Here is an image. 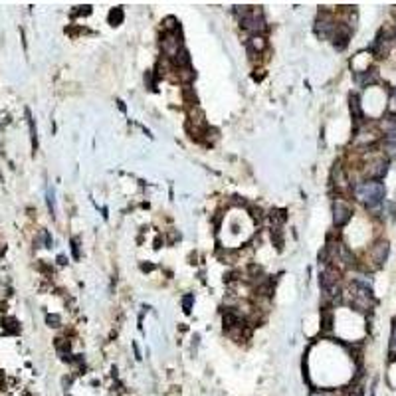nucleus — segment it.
Instances as JSON below:
<instances>
[{
	"mask_svg": "<svg viewBox=\"0 0 396 396\" xmlns=\"http://www.w3.org/2000/svg\"><path fill=\"white\" fill-rule=\"evenodd\" d=\"M355 196L369 210H377L382 204V198H384V185L378 182V180L360 182L358 187H355Z\"/></svg>",
	"mask_w": 396,
	"mask_h": 396,
	"instance_id": "f257e3e1",
	"label": "nucleus"
},
{
	"mask_svg": "<svg viewBox=\"0 0 396 396\" xmlns=\"http://www.w3.org/2000/svg\"><path fill=\"white\" fill-rule=\"evenodd\" d=\"M351 216H353V210H351V206L347 202H343V200H335L333 202V222H335L337 228H343L351 220Z\"/></svg>",
	"mask_w": 396,
	"mask_h": 396,
	"instance_id": "f03ea898",
	"label": "nucleus"
},
{
	"mask_svg": "<svg viewBox=\"0 0 396 396\" xmlns=\"http://www.w3.org/2000/svg\"><path fill=\"white\" fill-rule=\"evenodd\" d=\"M161 48L167 57H176V54L182 50L180 40L176 38V32H165V36L161 38Z\"/></svg>",
	"mask_w": 396,
	"mask_h": 396,
	"instance_id": "7ed1b4c3",
	"label": "nucleus"
},
{
	"mask_svg": "<svg viewBox=\"0 0 396 396\" xmlns=\"http://www.w3.org/2000/svg\"><path fill=\"white\" fill-rule=\"evenodd\" d=\"M333 44L337 50H345L347 44H349V38H351V30L345 28V26H337L335 28V32H333Z\"/></svg>",
	"mask_w": 396,
	"mask_h": 396,
	"instance_id": "20e7f679",
	"label": "nucleus"
},
{
	"mask_svg": "<svg viewBox=\"0 0 396 396\" xmlns=\"http://www.w3.org/2000/svg\"><path fill=\"white\" fill-rule=\"evenodd\" d=\"M388 172V163L386 161H375L373 165H369V169H367V176L371 178V180H380V178H384V174Z\"/></svg>",
	"mask_w": 396,
	"mask_h": 396,
	"instance_id": "39448f33",
	"label": "nucleus"
},
{
	"mask_svg": "<svg viewBox=\"0 0 396 396\" xmlns=\"http://www.w3.org/2000/svg\"><path fill=\"white\" fill-rule=\"evenodd\" d=\"M371 256H373V260H375L377 265H382V264L386 262V258H388V242H378V244H375Z\"/></svg>",
	"mask_w": 396,
	"mask_h": 396,
	"instance_id": "423d86ee",
	"label": "nucleus"
},
{
	"mask_svg": "<svg viewBox=\"0 0 396 396\" xmlns=\"http://www.w3.org/2000/svg\"><path fill=\"white\" fill-rule=\"evenodd\" d=\"M264 48H265V40H264L262 36H254V38L248 42V50H250V52H254V50H256V52H262Z\"/></svg>",
	"mask_w": 396,
	"mask_h": 396,
	"instance_id": "0eeeda50",
	"label": "nucleus"
},
{
	"mask_svg": "<svg viewBox=\"0 0 396 396\" xmlns=\"http://www.w3.org/2000/svg\"><path fill=\"white\" fill-rule=\"evenodd\" d=\"M351 113H353L355 121H360V117H362V113H360V103H358V97H357L355 94L351 95Z\"/></svg>",
	"mask_w": 396,
	"mask_h": 396,
	"instance_id": "6e6552de",
	"label": "nucleus"
},
{
	"mask_svg": "<svg viewBox=\"0 0 396 396\" xmlns=\"http://www.w3.org/2000/svg\"><path fill=\"white\" fill-rule=\"evenodd\" d=\"M121 20H123V10H121V8H113L109 12V24L111 26H119Z\"/></svg>",
	"mask_w": 396,
	"mask_h": 396,
	"instance_id": "1a4fd4ad",
	"label": "nucleus"
},
{
	"mask_svg": "<svg viewBox=\"0 0 396 396\" xmlns=\"http://www.w3.org/2000/svg\"><path fill=\"white\" fill-rule=\"evenodd\" d=\"M28 113V123H30V133H32V147H34V151L38 149V137H36V125H34V119L30 117V111H26Z\"/></svg>",
	"mask_w": 396,
	"mask_h": 396,
	"instance_id": "9d476101",
	"label": "nucleus"
},
{
	"mask_svg": "<svg viewBox=\"0 0 396 396\" xmlns=\"http://www.w3.org/2000/svg\"><path fill=\"white\" fill-rule=\"evenodd\" d=\"M271 222L283 224V222H285V212H283V210H276V212H271Z\"/></svg>",
	"mask_w": 396,
	"mask_h": 396,
	"instance_id": "9b49d317",
	"label": "nucleus"
},
{
	"mask_svg": "<svg viewBox=\"0 0 396 396\" xmlns=\"http://www.w3.org/2000/svg\"><path fill=\"white\" fill-rule=\"evenodd\" d=\"M192 301H194V295H185L182 297V307H185V313H190V307H192Z\"/></svg>",
	"mask_w": 396,
	"mask_h": 396,
	"instance_id": "f8f14e48",
	"label": "nucleus"
},
{
	"mask_svg": "<svg viewBox=\"0 0 396 396\" xmlns=\"http://www.w3.org/2000/svg\"><path fill=\"white\" fill-rule=\"evenodd\" d=\"M388 111L392 115H396V89H392V94H390V99H388Z\"/></svg>",
	"mask_w": 396,
	"mask_h": 396,
	"instance_id": "ddd939ff",
	"label": "nucleus"
},
{
	"mask_svg": "<svg viewBox=\"0 0 396 396\" xmlns=\"http://www.w3.org/2000/svg\"><path fill=\"white\" fill-rule=\"evenodd\" d=\"M384 141L390 145V147H394L396 145V129H390V131H386V135H384Z\"/></svg>",
	"mask_w": 396,
	"mask_h": 396,
	"instance_id": "4468645a",
	"label": "nucleus"
},
{
	"mask_svg": "<svg viewBox=\"0 0 396 396\" xmlns=\"http://www.w3.org/2000/svg\"><path fill=\"white\" fill-rule=\"evenodd\" d=\"M46 323L50 327H59V315H46Z\"/></svg>",
	"mask_w": 396,
	"mask_h": 396,
	"instance_id": "2eb2a0df",
	"label": "nucleus"
},
{
	"mask_svg": "<svg viewBox=\"0 0 396 396\" xmlns=\"http://www.w3.org/2000/svg\"><path fill=\"white\" fill-rule=\"evenodd\" d=\"M331 323H333L331 313H325V315H323V329H331Z\"/></svg>",
	"mask_w": 396,
	"mask_h": 396,
	"instance_id": "dca6fc26",
	"label": "nucleus"
},
{
	"mask_svg": "<svg viewBox=\"0 0 396 396\" xmlns=\"http://www.w3.org/2000/svg\"><path fill=\"white\" fill-rule=\"evenodd\" d=\"M48 206H50V212L54 214V192L48 190Z\"/></svg>",
	"mask_w": 396,
	"mask_h": 396,
	"instance_id": "f3484780",
	"label": "nucleus"
},
{
	"mask_svg": "<svg viewBox=\"0 0 396 396\" xmlns=\"http://www.w3.org/2000/svg\"><path fill=\"white\" fill-rule=\"evenodd\" d=\"M394 38H396V36H394Z\"/></svg>",
	"mask_w": 396,
	"mask_h": 396,
	"instance_id": "a211bd4d",
	"label": "nucleus"
}]
</instances>
